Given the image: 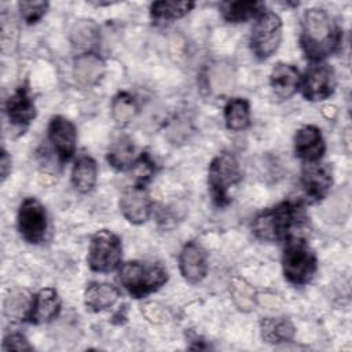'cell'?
<instances>
[{
	"mask_svg": "<svg viewBox=\"0 0 352 352\" xmlns=\"http://www.w3.org/2000/svg\"><path fill=\"white\" fill-rule=\"evenodd\" d=\"M32 300L33 297L26 296L25 292H12L10 296L6 298L4 302V312L10 318V320L15 319H28L30 307H32Z\"/></svg>",
	"mask_w": 352,
	"mask_h": 352,
	"instance_id": "cell-28",
	"label": "cell"
},
{
	"mask_svg": "<svg viewBox=\"0 0 352 352\" xmlns=\"http://www.w3.org/2000/svg\"><path fill=\"white\" fill-rule=\"evenodd\" d=\"M138 113V104L128 92H118L111 102V117L117 125L124 126L129 124Z\"/></svg>",
	"mask_w": 352,
	"mask_h": 352,
	"instance_id": "cell-27",
	"label": "cell"
},
{
	"mask_svg": "<svg viewBox=\"0 0 352 352\" xmlns=\"http://www.w3.org/2000/svg\"><path fill=\"white\" fill-rule=\"evenodd\" d=\"M120 282L135 298H142L158 290L168 280L166 270L160 264L128 261L120 267Z\"/></svg>",
	"mask_w": 352,
	"mask_h": 352,
	"instance_id": "cell-5",
	"label": "cell"
},
{
	"mask_svg": "<svg viewBox=\"0 0 352 352\" xmlns=\"http://www.w3.org/2000/svg\"><path fill=\"white\" fill-rule=\"evenodd\" d=\"M16 223L18 231L26 242L37 245L44 241L48 228V219L45 208L37 198L28 197L21 202Z\"/></svg>",
	"mask_w": 352,
	"mask_h": 352,
	"instance_id": "cell-8",
	"label": "cell"
},
{
	"mask_svg": "<svg viewBox=\"0 0 352 352\" xmlns=\"http://www.w3.org/2000/svg\"><path fill=\"white\" fill-rule=\"evenodd\" d=\"M294 151L296 155L305 162L320 161L326 151L320 129L315 125L301 126L294 136Z\"/></svg>",
	"mask_w": 352,
	"mask_h": 352,
	"instance_id": "cell-14",
	"label": "cell"
},
{
	"mask_svg": "<svg viewBox=\"0 0 352 352\" xmlns=\"http://www.w3.org/2000/svg\"><path fill=\"white\" fill-rule=\"evenodd\" d=\"M120 298V290L106 282H91L84 292L85 307L94 312L111 308Z\"/></svg>",
	"mask_w": 352,
	"mask_h": 352,
	"instance_id": "cell-19",
	"label": "cell"
},
{
	"mask_svg": "<svg viewBox=\"0 0 352 352\" xmlns=\"http://www.w3.org/2000/svg\"><path fill=\"white\" fill-rule=\"evenodd\" d=\"M242 172L239 162L231 153L214 157L208 170V186L213 202L223 208L231 202V191L241 183Z\"/></svg>",
	"mask_w": 352,
	"mask_h": 352,
	"instance_id": "cell-4",
	"label": "cell"
},
{
	"mask_svg": "<svg viewBox=\"0 0 352 352\" xmlns=\"http://www.w3.org/2000/svg\"><path fill=\"white\" fill-rule=\"evenodd\" d=\"M98 180V165L96 161L89 155H81L73 165L72 169V184L81 192L87 194L94 190Z\"/></svg>",
	"mask_w": 352,
	"mask_h": 352,
	"instance_id": "cell-20",
	"label": "cell"
},
{
	"mask_svg": "<svg viewBox=\"0 0 352 352\" xmlns=\"http://www.w3.org/2000/svg\"><path fill=\"white\" fill-rule=\"evenodd\" d=\"M32 345L28 338L21 333L7 334L3 340V351H32Z\"/></svg>",
	"mask_w": 352,
	"mask_h": 352,
	"instance_id": "cell-31",
	"label": "cell"
},
{
	"mask_svg": "<svg viewBox=\"0 0 352 352\" xmlns=\"http://www.w3.org/2000/svg\"><path fill=\"white\" fill-rule=\"evenodd\" d=\"M0 170H1V179L6 180L8 173L11 172V155L3 148L1 150V158H0Z\"/></svg>",
	"mask_w": 352,
	"mask_h": 352,
	"instance_id": "cell-32",
	"label": "cell"
},
{
	"mask_svg": "<svg viewBox=\"0 0 352 352\" xmlns=\"http://www.w3.org/2000/svg\"><path fill=\"white\" fill-rule=\"evenodd\" d=\"M180 274L188 283H199L208 274V257L197 242H187L179 254Z\"/></svg>",
	"mask_w": 352,
	"mask_h": 352,
	"instance_id": "cell-13",
	"label": "cell"
},
{
	"mask_svg": "<svg viewBox=\"0 0 352 352\" xmlns=\"http://www.w3.org/2000/svg\"><path fill=\"white\" fill-rule=\"evenodd\" d=\"M70 41L76 48L91 52L99 43V28L91 19L77 21L70 30Z\"/></svg>",
	"mask_w": 352,
	"mask_h": 352,
	"instance_id": "cell-25",
	"label": "cell"
},
{
	"mask_svg": "<svg viewBox=\"0 0 352 352\" xmlns=\"http://www.w3.org/2000/svg\"><path fill=\"white\" fill-rule=\"evenodd\" d=\"M261 338L270 344L290 342L294 338V324L287 318H263L260 320Z\"/></svg>",
	"mask_w": 352,
	"mask_h": 352,
	"instance_id": "cell-21",
	"label": "cell"
},
{
	"mask_svg": "<svg viewBox=\"0 0 352 352\" xmlns=\"http://www.w3.org/2000/svg\"><path fill=\"white\" fill-rule=\"evenodd\" d=\"M263 3L260 1H224L220 6L221 15L227 22L232 23H239L245 22L253 16H258L264 10H263Z\"/></svg>",
	"mask_w": 352,
	"mask_h": 352,
	"instance_id": "cell-22",
	"label": "cell"
},
{
	"mask_svg": "<svg viewBox=\"0 0 352 352\" xmlns=\"http://www.w3.org/2000/svg\"><path fill=\"white\" fill-rule=\"evenodd\" d=\"M300 43L311 62H320L340 48L341 30L326 10L308 8L301 21Z\"/></svg>",
	"mask_w": 352,
	"mask_h": 352,
	"instance_id": "cell-1",
	"label": "cell"
},
{
	"mask_svg": "<svg viewBox=\"0 0 352 352\" xmlns=\"http://www.w3.org/2000/svg\"><path fill=\"white\" fill-rule=\"evenodd\" d=\"M318 270V258L308 246L304 236H290L282 254V271L285 279L294 285L302 286L312 280Z\"/></svg>",
	"mask_w": 352,
	"mask_h": 352,
	"instance_id": "cell-3",
	"label": "cell"
},
{
	"mask_svg": "<svg viewBox=\"0 0 352 352\" xmlns=\"http://www.w3.org/2000/svg\"><path fill=\"white\" fill-rule=\"evenodd\" d=\"M194 7V1H154L150 7V15L154 22H169L183 18Z\"/></svg>",
	"mask_w": 352,
	"mask_h": 352,
	"instance_id": "cell-23",
	"label": "cell"
},
{
	"mask_svg": "<svg viewBox=\"0 0 352 352\" xmlns=\"http://www.w3.org/2000/svg\"><path fill=\"white\" fill-rule=\"evenodd\" d=\"M48 1H19V12L26 23L38 22L48 10Z\"/></svg>",
	"mask_w": 352,
	"mask_h": 352,
	"instance_id": "cell-29",
	"label": "cell"
},
{
	"mask_svg": "<svg viewBox=\"0 0 352 352\" xmlns=\"http://www.w3.org/2000/svg\"><path fill=\"white\" fill-rule=\"evenodd\" d=\"M106 70V63L96 52H84L74 59L73 77L78 87L91 88L96 85Z\"/></svg>",
	"mask_w": 352,
	"mask_h": 352,
	"instance_id": "cell-15",
	"label": "cell"
},
{
	"mask_svg": "<svg viewBox=\"0 0 352 352\" xmlns=\"http://www.w3.org/2000/svg\"><path fill=\"white\" fill-rule=\"evenodd\" d=\"M282 41V19L272 11H263L257 18L250 34V50L258 59L272 56Z\"/></svg>",
	"mask_w": 352,
	"mask_h": 352,
	"instance_id": "cell-7",
	"label": "cell"
},
{
	"mask_svg": "<svg viewBox=\"0 0 352 352\" xmlns=\"http://www.w3.org/2000/svg\"><path fill=\"white\" fill-rule=\"evenodd\" d=\"M6 113L11 124L23 126L36 117V106L29 95V89L19 87L6 102Z\"/></svg>",
	"mask_w": 352,
	"mask_h": 352,
	"instance_id": "cell-17",
	"label": "cell"
},
{
	"mask_svg": "<svg viewBox=\"0 0 352 352\" xmlns=\"http://www.w3.org/2000/svg\"><path fill=\"white\" fill-rule=\"evenodd\" d=\"M336 84L334 69L323 60L312 62L301 78L302 95L311 102H319L330 98L336 89Z\"/></svg>",
	"mask_w": 352,
	"mask_h": 352,
	"instance_id": "cell-9",
	"label": "cell"
},
{
	"mask_svg": "<svg viewBox=\"0 0 352 352\" xmlns=\"http://www.w3.org/2000/svg\"><path fill=\"white\" fill-rule=\"evenodd\" d=\"M301 186L312 202L322 201L333 186L331 168L320 161L305 162L301 170Z\"/></svg>",
	"mask_w": 352,
	"mask_h": 352,
	"instance_id": "cell-10",
	"label": "cell"
},
{
	"mask_svg": "<svg viewBox=\"0 0 352 352\" xmlns=\"http://www.w3.org/2000/svg\"><path fill=\"white\" fill-rule=\"evenodd\" d=\"M224 121L230 131H243L250 124V104L243 98H234L224 107Z\"/></svg>",
	"mask_w": 352,
	"mask_h": 352,
	"instance_id": "cell-24",
	"label": "cell"
},
{
	"mask_svg": "<svg viewBox=\"0 0 352 352\" xmlns=\"http://www.w3.org/2000/svg\"><path fill=\"white\" fill-rule=\"evenodd\" d=\"M270 84L278 98L289 99L300 88L301 77L293 65L276 63L270 74Z\"/></svg>",
	"mask_w": 352,
	"mask_h": 352,
	"instance_id": "cell-18",
	"label": "cell"
},
{
	"mask_svg": "<svg viewBox=\"0 0 352 352\" xmlns=\"http://www.w3.org/2000/svg\"><path fill=\"white\" fill-rule=\"evenodd\" d=\"M135 146L126 136L118 138L107 151V162L117 170H126L135 162Z\"/></svg>",
	"mask_w": 352,
	"mask_h": 352,
	"instance_id": "cell-26",
	"label": "cell"
},
{
	"mask_svg": "<svg viewBox=\"0 0 352 352\" xmlns=\"http://www.w3.org/2000/svg\"><path fill=\"white\" fill-rule=\"evenodd\" d=\"M154 162L150 160L148 154L147 153H143L139 158L135 160L133 165L131 166V172L133 173L135 176V180H136V184H142L144 186L146 182L153 176L154 173Z\"/></svg>",
	"mask_w": 352,
	"mask_h": 352,
	"instance_id": "cell-30",
	"label": "cell"
},
{
	"mask_svg": "<svg viewBox=\"0 0 352 352\" xmlns=\"http://www.w3.org/2000/svg\"><path fill=\"white\" fill-rule=\"evenodd\" d=\"M305 223L307 216L302 205L296 201H283L257 214L252 230L260 241H286L290 236H302L301 231Z\"/></svg>",
	"mask_w": 352,
	"mask_h": 352,
	"instance_id": "cell-2",
	"label": "cell"
},
{
	"mask_svg": "<svg viewBox=\"0 0 352 352\" xmlns=\"http://www.w3.org/2000/svg\"><path fill=\"white\" fill-rule=\"evenodd\" d=\"M121 214L132 224H143L151 213V199L144 186L135 184L126 187L118 201Z\"/></svg>",
	"mask_w": 352,
	"mask_h": 352,
	"instance_id": "cell-11",
	"label": "cell"
},
{
	"mask_svg": "<svg viewBox=\"0 0 352 352\" xmlns=\"http://www.w3.org/2000/svg\"><path fill=\"white\" fill-rule=\"evenodd\" d=\"M122 243L118 235L109 230L96 231L88 248V265L94 272H113L121 264Z\"/></svg>",
	"mask_w": 352,
	"mask_h": 352,
	"instance_id": "cell-6",
	"label": "cell"
},
{
	"mask_svg": "<svg viewBox=\"0 0 352 352\" xmlns=\"http://www.w3.org/2000/svg\"><path fill=\"white\" fill-rule=\"evenodd\" d=\"M59 312L60 298L58 292L54 287H44L33 296L28 320L36 324L48 323L54 320Z\"/></svg>",
	"mask_w": 352,
	"mask_h": 352,
	"instance_id": "cell-16",
	"label": "cell"
},
{
	"mask_svg": "<svg viewBox=\"0 0 352 352\" xmlns=\"http://www.w3.org/2000/svg\"><path fill=\"white\" fill-rule=\"evenodd\" d=\"M48 139L60 162L69 161L76 153L77 129L63 116H54L48 124Z\"/></svg>",
	"mask_w": 352,
	"mask_h": 352,
	"instance_id": "cell-12",
	"label": "cell"
}]
</instances>
